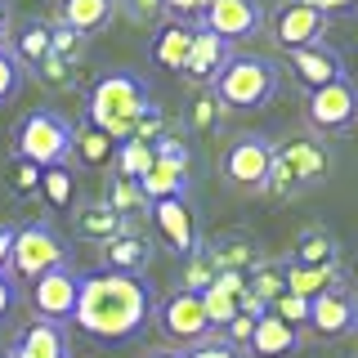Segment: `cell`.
<instances>
[{"mask_svg": "<svg viewBox=\"0 0 358 358\" xmlns=\"http://www.w3.org/2000/svg\"><path fill=\"white\" fill-rule=\"evenodd\" d=\"M148 358H184V354H175V350H152Z\"/></svg>", "mask_w": 358, "mask_h": 358, "instance_id": "cell-45", "label": "cell"}, {"mask_svg": "<svg viewBox=\"0 0 358 358\" xmlns=\"http://www.w3.org/2000/svg\"><path fill=\"white\" fill-rule=\"evenodd\" d=\"M9 54H14L18 63H27V67H41L45 59H50V27H45V22H22V27L14 31Z\"/></svg>", "mask_w": 358, "mask_h": 358, "instance_id": "cell-27", "label": "cell"}, {"mask_svg": "<svg viewBox=\"0 0 358 358\" xmlns=\"http://www.w3.org/2000/svg\"><path fill=\"white\" fill-rule=\"evenodd\" d=\"M300 5H309V9H318L322 18L336 14V9H354V0H300Z\"/></svg>", "mask_w": 358, "mask_h": 358, "instance_id": "cell-42", "label": "cell"}, {"mask_svg": "<svg viewBox=\"0 0 358 358\" xmlns=\"http://www.w3.org/2000/svg\"><path fill=\"white\" fill-rule=\"evenodd\" d=\"M76 291H81V273H72L67 264L50 268L45 278H36L27 291L31 300V313H36L41 322H67L76 309Z\"/></svg>", "mask_w": 358, "mask_h": 358, "instance_id": "cell-10", "label": "cell"}, {"mask_svg": "<svg viewBox=\"0 0 358 358\" xmlns=\"http://www.w3.org/2000/svg\"><path fill=\"white\" fill-rule=\"evenodd\" d=\"M72 157L85 162V166H108L112 157H117V143H112L99 126L81 121V126H76V139H72Z\"/></svg>", "mask_w": 358, "mask_h": 358, "instance_id": "cell-25", "label": "cell"}, {"mask_svg": "<svg viewBox=\"0 0 358 358\" xmlns=\"http://www.w3.org/2000/svg\"><path fill=\"white\" fill-rule=\"evenodd\" d=\"M296 350H300V327L282 322L278 313L255 318L251 345H246V354H251V358H287V354H296Z\"/></svg>", "mask_w": 358, "mask_h": 358, "instance_id": "cell-16", "label": "cell"}, {"mask_svg": "<svg viewBox=\"0 0 358 358\" xmlns=\"http://www.w3.org/2000/svg\"><path fill=\"white\" fill-rule=\"evenodd\" d=\"M152 224L166 242H171L175 255H193L197 251V220H193V206L188 197H166V201H152Z\"/></svg>", "mask_w": 358, "mask_h": 358, "instance_id": "cell-14", "label": "cell"}, {"mask_svg": "<svg viewBox=\"0 0 358 358\" xmlns=\"http://www.w3.org/2000/svg\"><path fill=\"white\" fill-rule=\"evenodd\" d=\"M18 85H22V63L9 54V45L0 50V103H9V99L18 94Z\"/></svg>", "mask_w": 358, "mask_h": 358, "instance_id": "cell-34", "label": "cell"}, {"mask_svg": "<svg viewBox=\"0 0 358 358\" xmlns=\"http://www.w3.org/2000/svg\"><path fill=\"white\" fill-rule=\"evenodd\" d=\"M130 220L117 215V210L108 206V201H99V206H81V215H76V233L90 242H112L117 233H126Z\"/></svg>", "mask_w": 358, "mask_h": 358, "instance_id": "cell-24", "label": "cell"}, {"mask_svg": "<svg viewBox=\"0 0 358 358\" xmlns=\"http://www.w3.org/2000/svg\"><path fill=\"white\" fill-rule=\"evenodd\" d=\"M350 322H354V300L345 296V291H322V296L309 300V327H313V336L331 341V336L350 331Z\"/></svg>", "mask_w": 358, "mask_h": 358, "instance_id": "cell-17", "label": "cell"}, {"mask_svg": "<svg viewBox=\"0 0 358 358\" xmlns=\"http://www.w3.org/2000/svg\"><path fill=\"white\" fill-rule=\"evenodd\" d=\"M201 305H206V318H210V331H224L233 318H238V296H229V291H220V287H206L201 291Z\"/></svg>", "mask_w": 358, "mask_h": 358, "instance_id": "cell-30", "label": "cell"}, {"mask_svg": "<svg viewBox=\"0 0 358 358\" xmlns=\"http://www.w3.org/2000/svg\"><path fill=\"white\" fill-rule=\"evenodd\" d=\"M210 0H162V14H171L175 22H188V18H201Z\"/></svg>", "mask_w": 358, "mask_h": 358, "instance_id": "cell-37", "label": "cell"}, {"mask_svg": "<svg viewBox=\"0 0 358 358\" xmlns=\"http://www.w3.org/2000/svg\"><path fill=\"white\" fill-rule=\"evenodd\" d=\"M354 9H358V0H354Z\"/></svg>", "mask_w": 358, "mask_h": 358, "instance_id": "cell-48", "label": "cell"}, {"mask_svg": "<svg viewBox=\"0 0 358 358\" xmlns=\"http://www.w3.org/2000/svg\"><path fill=\"white\" fill-rule=\"evenodd\" d=\"M268 166H273V139L264 134H238V139L224 148L220 157V171L233 188H246V193H260L268 188Z\"/></svg>", "mask_w": 358, "mask_h": 358, "instance_id": "cell-8", "label": "cell"}, {"mask_svg": "<svg viewBox=\"0 0 358 358\" xmlns=\"http://www.w3.org/2000/svg\"><path fill=\"white\" fill-rule=\"evenodd\" d=\"M152 322H157V331H162L171 345H188V350L210 336V318H206L201 296H197V291H184V287L171 291L166 300H157V305H152Z\"/></svg>", "mask_w": 358, "mask_h": 358, "instance_id": "cell-7", "label": "cell"}, {"mask_svg": "<svg viewBox=\"0 0 358 358\" xmlns=\"http://www.w3.org/2000/svg\"><path fill=\"white\" fill-rule=\"evenodd\" d=\"M152 264V246L134 233V224L126 233H117L112 242H103V268L112 273H130V278H143V268Z\"/></svg>", "mask_w": 358, "mask_h": 358, "instance_id": "cell-18", "label": "cell"}, {"mask_svg": "<svg viewBox=\"0 0 358 358\" xmlns=\"http://www.w3.org/2000/svg\"><path fill=\"white\" fill-rule=\"evenodd\" d=\"M72 171L67 166H50V171H41V193L45 201H50L54 210H63V206H72Z\"/></svg>", "mask_w": 358, "mask_h": 358, "instance_id": "cell-29", "label": "cell"}, {"mask_svg": "<svg viewBox=\"0 0 358 358\" xmlns=\"http://www.w3.org/2000/svg\"><path fill=\"white\" fill-rule=\"evenodd\" d=\"M117 175L121 179H130V184H139L143 175L152 171V162H157V148L148 139H126V143H117Z\"/></svg>", "mask_w": 358, "mask_h": 358, "instance_id": "cell-28", "label": "cell"}, {"mask_svg": "<svg viewBox=\"0 0 358 358\" xmlns=\"http://www.w3.org/2000/svg\"><path fill=\"white\" fill-rule=\"evenodd\" d=\"M148 112H152V90L134 72H108L85 94V121L99 126L112 143L134 139V130L143 126Z\"/></svg>", "mask_w": 358, "mask_h": 358, "instance_id": "cell-2", "label": "cell"}, {"mask_svg": "<svg viewBox=\"0 0 358 358\" xmlns=\"http://www.w3.org/2000/svg\"><path fill=\"white\" fill-rule=\"evenodd\" d=\"M350 327H358V300H354V322H350Z\"/></svg>", "mask_w": 358, "mask_h": 358, "instance_id": "cell-46", "label": "cell"}, {"mask_svg": "<svg viewBox=\"0 0 358 358\" xmlns=\"http://www.w3.org/2000/svg\"><path fill=\"white\" fill-rule=\"evenodd\" d=\"M210 282H215V264H210V260H206V251L197 246V251L184 260V291H197V296H201V291H206Z\"/></svg>", "mask_w": 358, "mask_h": 358, "instance_id": "cell-31", "label": "cell"}, {"mask_svg": "<svg viewBox=\"0 0 358 358\" xmlns=\"http://www.w3.org/2000/svg\"><path fill=\"white\" fill-rule=\"evenodd\" d=\"M72 139H76V126L63 112H50V108L27 112V117L14 121V157L41 166V171L72 162Z\"/></svg>", "mask_w": 358, "mask_h": 358, "instance_id": "cell-4", "label": "cell"}, {"mask_svg": "<svg viewBox=\"0 0 358 358\" xmlns=\"http://www.w3.org/2000/svg\"><path fill=\"white\" fill-rule=\"evenodd\" d=\"M220 112H224V103L215 94H201L197 103H193V126L197 130H215L220 126Z\"/></svg>", "mask_w": 358, "mask_h": 358, "instance_id": "cell-35", "label": "cell"}, {"mask_svg": "<svg viewBox=\"0 0 358 358\" xmlns=\"http://www.w3.org/2000/svg\"><path fill=\"white\" fill-rule=\"evenodd\" d=\"M188 171L184 166H175V162H166V157H157L152 162V171L139 179V193L148 197V201H166V197H184V188H188Z\"/></svg>", "mask_w": 358, "mask_h": 358, "instance_id": "cell-23", "label": "cell"}, {"mask_svg": "<svg viewBox=\"0 0 358 358\" xmlns=\"http://www.w3.org/2000/svg\"><path fill=\"white\" fill-rule=\"evenodd\" d=\"M282 291H291V296L300 300H313L322 296V291H341V260L336 264H322V268H309V264H291L282 268Z\"/></svg>", "mask_w": 358, "mask_h": 358, "instance_id": "cell-20", "label": "cell"}, {"mask_svg": "<svg viewBox=\"0 0 358 358\" xmlns=\"http://www.w3.org/2000/svg\"><path fill=\"white\" fill-rule=\"evenodd\" d=\"M14 313V282H9V273H0V322Z\"/></svg>", "mask_w": 358, "mask_h": 358, "instance_id": "cell-41", "label": "cell"}, {"mask_svg": "<svg viewBox=\"0 0 358 358\" xmlns=\"http://www.w3.org/2000/svg\"><path fill=\"white\" fill-rule=\"evenodd\" d=\"M152 287L148 278L112 273V268H94L81 273V291H76L72 322L94 341H130L143 331V322L152 318Z\"/></svg>", "mask_w": 358, "mask_h": 358, "instance_id": "cell-1", "label": "cell"}, {"mask_svg": "<svg viewBox=\"0 0 358 358\" xmlns=\"http://www.w3.org/2000/svg\"><path fill=\"white\" fill-rule=\"evenodd\" d=\"M305 121L313 130H354L358 126V81H336L327 90H313V94L305 99Z\"/></svg>", "mask_w": 358, "mask_h": 358, "instance_id": "cell-9", "label": "cell"}, {"mask_svg": "<svg viewBox=\"0 0 358 358\" xmlns=\"http://www.w3.org/2000/svg\"><path fill=\"white\" fill-rule=\"evenodd\" d=\"M210 94H215L224 108L255 112V108H264L268 99L278 94V67L268 59H260V54H233L229 67L215 76Z\"/></svg>", "mask_w": 358, "mask_h": 358, "instance_id": "cell-5", "label": "cell"}, {"mask_svg": "<svg viewBox=\"0 0 358 358\" xmlns=\"http://www.w3.org/2000/svg\"><path fill=\"white\" fill-rule=\"evenodd\" d=\"M331 175V152L322 139H309V134H291V139L273 143V166H268V193L291 197L305 193V188L327 184Z\"/></svg>", "mask_w": 358, "mask_h": 358, "instance_id": "cell-3", "label": "cell"}, {"mask_svg": "<svg viewBox=\"0 0 358 358\" xmlns=\"http://www.w3.org/2000/svg\"><path fill=\"white\" fill-rule=\"evenodd\" d=\"M14 238H18V224H0V273L9 268V251H14Z\"/></svg>", "mask_w": 358, "mask_h": 358, "instance_id": "cell-40", "label": "cell"}, {"mask_svg": "<svg viewBox=\"0 0 358 358\" xmlns=\"http://www.w3.org/2000/svg\"><path fill=\"white\" fill-rule=\"evenodd\" d=\"M233 45L229 41H220L215 31H193V50H188V63H184V76L188 81H197V85H215V76L224 72V67H229V59H233Z\"/></svg>", "mask_w": 358, "mask_h": 358, "instance_id": "cell-15", "label": "cell"}, {"mask_svg": "<svg viewBox=\"0 0 358 358\" xmlns=\"http://www.w3.org/2000/svg\"><path fill=\"white\" fill-rule=\"evenodd\" d=\"M18 345H22L27 358H72L63 322H31V327L18 336Z\"/></svg>", "mask_w": 358, "mask_h": 358, "instance_id": "cell-22", "label": "cell"}, {"mask_svg": "<svg viewBox=\"0 0 358 358\" xmlns=\"http://www.w3.org/2000/svg\"><path fill=\"white\" fill-rule=\"evenodd\" d=\"M5 31H9V9H5V0H0V41H5Z\"/></svg>", "mask_w": 358, "mask_h": 358, "instance_id": "cell-43", "label": "cell"}, {"mask_svg": "<svg viewBox=\"0 0 358 358\" xmlns=\"http://www.w3.org/2000/svg\"><path fill=\"white\" fill-rule=\"evenodd\" d=\"M260 22H264L260 0H210L206 14L197 18V27L201 31H215V36L229 41V45H238L246 36H255Z\"/></svg>", "mask_w": 358, "mask_h": 358, "instance_id": "cell-12", "label": "cell"}, {"mask_svg": "<svg viewBox=\"0 0 358 358\" xmlns=\"http://www.w3.org/2000/svg\"><path fill=\"white\" fill-rule=\"evenodd\" d=\"M117 0H59V27H72L76 36H94L117 18Z\"/></svg>", "mask_w": 358, "mask_h": 358, "instance_id": "cell-19", "label": "cell"}, {"mask_svg": "<svg viewBox=\"0 0 358 358\" xmlns=\"http://www.w3.org/2000/svg\"><path fill=\"white\" fill-rule=\"evenodd\" d=\"M9 179H14V193H31V188H41V166L14 157V171H9Z\"/></svg>", "mask_w": 358, "mask_h": 358, "instance_id": "cell-36", "label": "cell"}, {"mask_svg": "<svg viewBox=\"0 0 358 358\" xmlns=\"http://www.w3.org/2000/svg\"><path fill=\"white\" fill-rule=\"evenodd\" d=\"M0 50H5V41H0Z\"/></svg>", "mask_w": 358, "mask_h": 358, "instance_id": "cell-47", "label": "cell"}, {"mask_svg": "<svg viewBox=\"0 0 358 358\" xmlns=\"http://www.w3.org/2000/svg\"><path fill=\"white\" fill-rule=\"evenodd\" d=\"M193 31L197 27H188V22H166L162 31L152 36V63L157 67H166V72H184V63H188V50H193Z\"/></svg>", "mask_w": 358, "mask_h": 358, "instance_id": "cell-21", "label": "cell"}, {"mask_svg": "<svg viewBox=\"0 0 358 358\" xmlns=\"http://www.w3.org/2000/svg\"><path fill=\"white\" fill-rule=\"evenodd\" d=\"M246 291H251V296H260L264 305H273V300L282 296V273H278V268H268V264H260L255 273H246Z\"/></svg>", "mask_w": 358, "mask_h": 358, "instance_id": "cell-32", "label": "cell"}, {"mask_svg": "<svg viewBox=\"0 0 358 358\" xmlns=\"http://www.w3.org/2000/svg\"><path fill=\"white\" fill-rule=\"evenodd\" d=\"M117 5H126V14L134 22H157L162 18V0H117Z\"/></svg>", "mask_w": 358, "mask_h": 358, "instance_id": "cell-39", "label": "cell"}, {"mask_svg": "<svg viewBox=\"0 0 358 358\" xmlns=\"http://www.w3.org/2000/svg\"><path fill=\"white\" fill-rule=\"evenodd\" d=\"M322 31H327V18L318 14V9L300 5V0H287L282 9H278L273 18V41L282 45V50H305V45H318Z\"/></svg>", "mask_w": 358, "mask_h": 358, "instance_id": "cell-13", "label": "cell"}, {"mask_svg": "<svg viewBox=\"0 0 358 358\" xmlns=\"http://www.w3.org/2000/svg\"><path fill=\"white\" fill-rule=\"evenodd\" d=\"M67 264L63 260V242L59 233L50 229V224H22L18 238H14V251H9V278H18V282H36L45 278L50 268Z\"/></svg>", "mask_w": 358, "mask_h": 358, "instance_id": "cell-6", "label": "cell"}, {"mask_svg": "<svg viewBox=\"0 0 358 358\" xmlns=\"http://www.w3.org/2000/svg\"><path fill=\"white\" fill-rule=\"evenodd\" d=\"M0 358H27V354H22V345L14 341V345H9V350H5V354H0Z\"/></svg>", "mask_w": 358, "mask_h": 358, "instance_id": "cell-44", "label": "cell"}, {"mask_svg": "<svg viewBox=\"0 0 358 358\" xmlns=\"http://www.w3.org/2000/svg\"><path fill=\"white\" fill-rule=\"evenodd\" d=\"M184 358H242V350H233V345H224V341H215V336H206V341H197Z\"/></svg>", "mask_w": 358, "mask_h": 358, "instance_id": "cell-38", "label": "cell"}, {"mask_svg": "<svg viewBox=\"0 0 358 358\" xmlns=\"http://www.w3.org/2000/svg\"><path fill=\"white\" fill-rule=\"evenodd\" d=\"M336 238L327 229H305L296 238V255H291V264H309V268H322V264H336Z\"/></svg>", "mask_w": 358, "mask_h": 358, "instance_id": "cell-26", "label": "cell"}, {"mask_svg": "<svg viewBox=\"0 0 358 358\" xmlns=\"http://www.w3.org/2000/svg\"><path fill=\"white\" fill-rule=\"evenodd\" d=\"M268 313H278L282 322H291V327H309V300L291 296V291H282V296L268 305Z\"/></svg>", "mask_w": 358, "mask_h": 358, "instance_id": "cell-33", "label": "cell"}, {"mask_svg": "<svg viewBox=\"0 0 358 358\" xmlns=\"http://www.w3.org/2000/svg\"><path fill=\"white\" fill-rule=\"evenodd\" d=\"M287 72L305 94H313V90H327L336 81H345V59H341V50H331L327 41H318V45H305V50H291Z\"/></svg>", "mask_w": 358, "mask_h": 358, "instance_id": "cell-11", "label": "cell"}]
</instances>
